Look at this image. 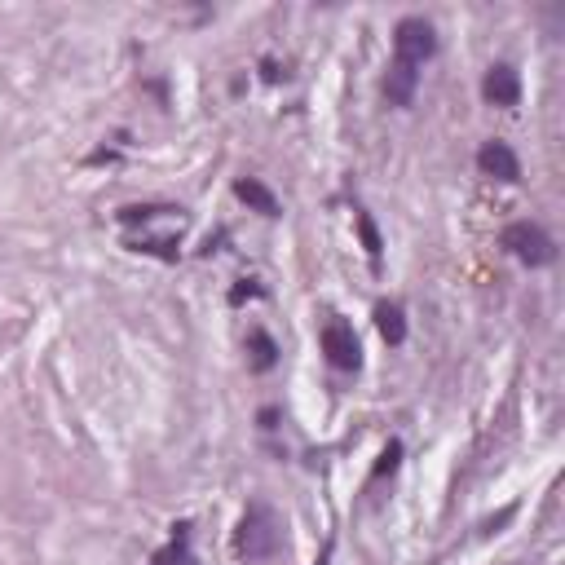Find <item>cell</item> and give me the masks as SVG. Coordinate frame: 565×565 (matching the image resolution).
Here are the masks:
<instances>
[{
    "mask_svg": "<svg viewBox=\"0 0 565 565\" xmlns=\"http://www.w3.org/2000/svg\"><path fill=\"white\" fill-rule=\"evenodd\" d=\"M279 548H283L279 513H274L265 499H252L239 517V530H234V557L252 565V561H270Z\"/></svg>",
    "mask_w": 565,
    "mask_h": 565,
    "instance_id": "cell-1",
    "label": "cell"
},
{
    "mask_svg": "<svg viewBox=\"0 0 565 565\" xmlns=\"http://www.w3.org/2000/svg\"><path fill=\"white\" fill-rule=\"evenodd\" d=\"M499 243H504L521 265H552L557 261V243H552V234L543 226H535V221H513Z\"/></svg>",
    "mask_w": 565,
    "mask_h": 565,
    "instance_id": "cell-2",
    "label": "cell"
},
{
    "mask_svg": "<svg viewBox=\"0 0 565 565\" xmlns=\"http://www.w3.org/2000/svg\"><path fill=\"white\" fill-rule=\"evenodd\" d=\"M393 53H398V62H407V67L420 71L424 62L437 53L433 23H424V18H402L398 31H393Z\"/></svg>",
    "mask_w": 565,
    "mask_h": 565,
    "instance_id": "cell-3",
    "label": "cell"
},
{
    "mask_svg": "<svg viewBox=\"0 0 565 565\" xmlns=\"http://www.w3.org/2000/svg\"><path fill=\"white\" fill-rule=\"evenodd\" d=\"M323 354L336 371H358L362 367V345H358L354 327H349L345 318H332V323L323 327Z\"/></svg>",
    "mask_w": 565,
    "mask_h": 565,
    "instance_id": "cell-4",
    "label": "cell"
},
{
    "mask_svg": "<svg viewBox=\"0 0 565 565\" xmlns=\"http://www.w3.org/2000/svg\"><path fill=\"white\" fill-rule=\"evenodd\" d=\"M482 98H486L490 106H517V102H521V80H517V71L508 67V62H495V67L486 71Z\"/></svg>",
    "mask_w": 565,
    "mask_h": 565,
    "instance_id": "cell-5",
    "label": "cell"
},
{
    "mask_svg": "<svg viewBox=\"0 0 565 565\" xmlns=\"http://www.w3.org/2000/svg\"><path fill=\"white\" fill-rule=\"evenodd\" d=\"M477 164H482V173L495 177V181H521V159L513 155L508 142H486L482 151H477Z\"/></svg>",
    "mask_w": 565,
    "mask_h": 565,
    "instance_id": "cell-6",
    "label": "cell"
},
{
    "mask_svg": "<svg viewBox=\"0 0 565 565\" xmlns=\"http://www.w3.org/2000/svg\"><path fill=\"white\" fill-rule=\"evenodd\" d=\"M234 195H239L252 212H261V217H279V195H274L261 177H239L234 181Z\"/></svg>",
    "mask_w": 565,
    "mask_h": 565,
    "instance_id": "cell-7",
    "label": "cell"
},
{
    "mask_svg": "<svg viewBox=\"0 0 565 565\" xmlns=\"http://www.w3.org/2000/svg\"><path fill=\"white\" fill-rule=\"evenodd\" d=\"M415 84H420V71L393 58V62H389V76H385L389 102H393V106H411V102H415Z\"/></svg>",
    "mask_w": 565,
    "mask_h": 565,
    "instance_id": "cell-8",
    "label": "cell"
},
{
    "mask_svg": "<svg viewBox=\"0 0 565 565\" xmlns=\"http://www.w3.org/2000/svg\"><path fill=\"white\" fill-rule=\"evenodd\" d=\"M376 327H380V336H385V345H402V340H407V318H402V309L389 305V301L376 305Z\"/></svg>",
    "mask_w": 565,
    "mask_h": 565,
    "instance_id": "cell-9",
    "label": "cell"
},
{
    "mask_svg": "<svg viewBox=\"0 0 565 565\" xmlns=\"http://www.w3.org/2000/svg\"><path fill=\"white\" fill-rule=\"evenodd\" d=\"M155 565H195V557H190V526L186 521L173 526V543L155 552Z\"/></svg>",
    "mask_w": 565,
    "mask_h": 565,
    "instance_id": "cell-10",
    "label": "cell"
},
{
    "mask_svg": "<svg viewBox=\"0 0 565 565\" xmlns=\"http://www.w3.org/2000/svg\"><path fill=\"white\" fill-rule=\"evenodd\" d=\"M248 354H252V367L257 371H274L279 367V345H274V336L270 332H248Z\"/></svg>",
    "mask_w": 565,
    "mask_h": 565,
    "instance_id": "cell-11",
    "label": "cell"
},
{
    "mask_svg": "<svg viewBox=\"0 0 565 565\" xmlns=\"http://www.w3.org/2000/svg\"><path fill=\"white\" fill-rule=\"evenodd\" d=\"M354 226H358V239H362V248H367V257L371 265H380V252H385V239H380V230H376V221L367 217V212H354Z\"/></svg>",
    "mask_w": 565,
    "mask_h": 565,
    "instance_id": "cell-12",
    "label": "cell"
},
{
    "mask_svg": "<svg viewBox=\"0 0 565 565\" xmlns=\"http://www.w3.org/2000/svg\"><path fill=\"white\" fill-rule=\"evenodd\" d=\"M398 460H402V442H389L385 451H380V464L371 468V482H380L385 473H393V468H398Z\"/></svg>",
    "mask_w": 565,
    "mask_h": 565,
    "instance_id": "cell-13",
    "label": "cell"
},
{
    "mask_svg": "<svg viewBox=\"0 0 565 565\" xmlns=\"http://www.w3.org/2000/svg\"><path fill=\"white\" fill-rule=\"evenodd\" d=\"M164 212H177V208H155V204H146V208H124L120 221H124V226H137V221H142V226H146V221L164 217Z\"/></svg>",
    "mask_w": 565,
    "mask_h": 565,
    "instance_id": "cell-14",
    "label": "cell"
},
{
    "mask_svg": "<svg viewBox=\"0 0 565 565\" xmlns=\"http://www.w3.org/2000/svg\"><path fill=\"white\" fill-rule=\"evenodd\" d=\"M133 252H155V257H177V239H137Z\"/></svg>",
    "mask_w": 565,
    "mask_h": 565,
    "instance_id": "cell-15",
    "label": "cell"
},
{
    "mask_svg": "<svg viewBox=\"0 0 565 565\" xmlns=\"http://www.w3.org/2000/svg\"><path fill=\"white\" fill-rule=\"evenodd\" d=\"M513 517H517V508H504V513H499V517H490L482 530H486V535H495V530H499V526H508V521H513Z\"/></svg>",
    "mask_w": 565,
    "mask_h": 565,
    "instance_id": "cell-16",
    "label": "cell"
}]
</instances>
